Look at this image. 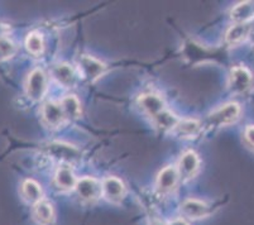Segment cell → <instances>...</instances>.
<instances>
[{"label": "cell", "instance_id": "obj_24", "mask_svg": "<svg viewBox=\"0 0 254 225\" xmlns=\"http://www.w3.org/2000/svg\"><path fill=\"white\" fill-rule=\"evenodd\" d=\"M246 138L249 143L254 147V125H249L246 129Z\"/></svg>", "mask_w": 254, "mask_h": 225}, {"label": "cell", "instance_id": "obj_6", "mask_svg": "<svg viewBox=\"0 0 254 225\" xmlns=\"http://www.w3.org/2000/svg\"><path fill=\"white\" fill-rule=\"evenodd\" d=\"M252 83V75L243 66H237L230 71L229 87L235 94H240L249 89Z\"/></svg>", "mask_w": 254, "mask_h": 225}, {"label": "cell", "instance_id": "obj_8", "mask_svg": "<svg viewBox=\"0 0 254 225\" xmlns=\"http://www.w3.org/2000/svg\"><path fill=\"white\" fill-rule=\"evenodd\" d=\"M42 117L45 122L52 128H57L66 119L61 104L48 101L42 108Z\"/></svg>", "mask_w": 254, "mask_h": 225}, {"label": "cell", "instance_id": "obj_22", "mask_svg": "<svg viewBox=\"0 0 254 225\" xmlns=\"http://www.w3.org/2000/svg\"><path fill=\"white\" fill-rule=\"evenodd\" d=\"M25 46L27 50L32 53V55H41L43 52V38L41 34L38 33H29L27 39H25Z\"/></svg>", "mask_w": 254, "mask_h": 225}, {"label": "cell", "instance_id": "obj_15", "mask_svg": "<svg viewBox=\"0 0 254 225\" xmlns=\"http://www.w3.org/2000/svg\"><path fill=\"white\" fill-rule=\"evenodd\" d=\"M230 17L237 23H248L254 17V3L253 1L239 3L233 8Z\"/></svg>", "mask_w": 254, "mask_h": 225}, {"label": "cell", "instance_id": "obj_21", "mask_svg": "<svg viewBox=\"0 0 254 225\" xmlns=\"http://www.w3.org/2000/svg\"><path fill=\"white\" fill-rule=\"evenodd\" d=\"M198 128H200V124L198 122L192 119H186V120H180L179 124L176 125L175 131L180 134L184 138H191V137H195L197 134Z\"/></svg>", "mask_w": 254, "mask_h": 225}, {"label": "cell", "instance_id": "obj_9", "mask_svg": "<svg viewBox=\"0 0 254 225\" xmlns=\"http://www.w3.org/2000/svg\"><path fill=\"white\" fill-rule=\"evenodd\" d=\"M181 213L190 219H200L209 214V206L196 199H187L182 203Z\"/></svg>", "mask_w": 254, "mask_h": 225}, {"label": "cell", "instance_id": "obj_2", "mask_svg": "<svg viewBox=\"0 0 254 225\" xmlns=\"http://www.w3.org/2000/svg\"><path fill=\"white\" fill-rule=\"evenodd\" d=\"M78 69L86 80L95 81L105 73V65L91 56L82 55L78 59Z\"/></svg>", "mask_w": 254, "mask_h": 225}, {"label": "cell", "instance_id": "obj_16", "mask_svg": "<svg viewBox=\"0 0 254 225\" xmlns=\"http://www.w3.org/2000/svg\"><path fill=\"white\" fill-rule=\"evenodd\" d=\"M22 195L23 198L28 203L34 204L42 200V189L33 180H25L22 185Z\"/></svg>", "mask_w": 254, "mask_h": 225}, {"label": "cell", "instance_id": "obj_11", "mask_svg": "<svg viewBox=\"0 0 254 225\" xmlns=\"http://www.w3.org/2000/svg\"><path fill=\"white\" fill-rule=\"evenodd\" d=\"M139 105L142 106L145 113H148L152 118L165 110V103L158 95L144 94L139 97Z\"/></svg>", "mask_w": 254, "mask_h": 225}, {"label": "cell", "instance_id": "obj_14", "mask_svg": "<svg viewBox=\"0 0 254 225\" xmlns=\"http://www.w3.org/2000/svg\"><path fill=\"white\" fill-rule=\"evenodd\" d=\"M53 77L64 86H72L75 83V71L67 64H59L52 69Z\"/></svg>", "mask_w": 254, "mask_h": 225}, {"label": "cell", "instance_id": "obj_13", "mask_svg": "<svg viewBox=\"0 0 254 225\" xmlns=\"http://www.w3.org/2000/svg\"><path fill=\"white\" fill-rule=\"evenodd\" d=\"M249 31H251V28H249L248 23H237V24L232 25L228 29V32H226V42L232 46L239 45L243 41H246V38L249 34Z\"/></svg>", "mask_w": 254, "mask_h": 225}, {"label": "cell", "instance_id": "obj_5", "mask_svg": "<svg viewBox=\"0 0 254 225\" xmlns=\"http://www.w3.org/2000/svg\"><path fill=\"white\" fill-rule=\"evenodd\" d=\"M101 194L110 203H120L126 195V186L119 178L108 177L101 184Z\"/></svg>", "mask_w": 254, "mask_h": 225}, {"label": "cell", "instance_id": "obj_20", "mask_svg": "<svg viewBox=\"0 0 254 225\" xmlns=\"http://www.w3.org/2000/svg\"><path fill=\"white\" fill-rule=\"evenodd\" d=\"M154 122L157 123L159 128L166 129V131H170V129H175L176 128V125L179 124V118L176 117L175 114H172L171 111L168 110H162L159 114H157L156 117L153 118Z\"/></svg>", "mask_w": 254, "mask_h": 225}, {"label": "cell", "instance_id": "obj_7", "mask_svg": "<svg viewBox=\"0 0 254 225\" xmlns=\"http://www.w3.org/2000/svg\"><path fill=\"white\" fill-rule=\"evenodd\" d=\"M179 170L176 167L167 166L165 167L161 172H159L158 177H157V189L159 192H170L176 187L177 182H179Z\"/></svg>", "mask_w": 254, "mask_h": 225}, {"label": "cell", "instance_id": "obj_25", "mask_svg": "<svg viewBox=\"0 0 254 225\" xmlns=\"http://www.w3.org/2000/svg\"><path fill=\"white\" fill-rule=\"evenodd\" d=\"M168 225H189V223L185 222L184 219H176L173 220V222H171Z\"/></svg>", "mask_w": 254, "mask_h": 225}, {"label": "cell", "instance_id": "obj_3", "mask_svg": "<svg viewBox=\"0 0 254 225\" xmlns=\"http://www.w3.org/2000/svg\"><path fill=\"white\" fill-rule=\"evenodd\" d=\"M75 189L78 196L85 201H95L101 196V185L92 177H82L77 180Z\"/></svg>", "mask_w": 254, "mask_h": 225}, {"label": "cell", "instance_id": "obj_18", "mask_svg": "<svg viewBox=\"0 0 254 225\" xmlns=\"http://www.w3.org/2000/svg\"><path fill=\"white\" fill-rule=\"evenodd\" d=\"M61 106L64 113V117L68 118V119H76V118H78L80 114H81L80 101L73 95H68V96L64 97L61 101Z\"/></svg>", "mask_w": 254, "mask_h": 225}, {"label": "cell", "instance_id": "obj_10", "mask_svg": "<svg viewBox=\"0 0 254 225\" xmlns=\"http://www.w3.org/2000/svg\"><path fill=\"white\" fill-rule=\"evenodd\" d=\"M200 166V159H198L197 154L192 150L184 153L180 159L179 163V173H181L184 177H192L198 170Z\"/></svg>", "mask_w": 254, "mask_h": 225}, {"label": "cell", "instance_id": "obj_19", "mask_svg": "<svg viewBox=\"0 0 254 225\" xmlns=\"http://www.w3.org/2000/svg\"><path fill=\"white\" fill-rule=\"evenodd\" d=\"M50 150H51V154H53V157H57V158H60V159L71 161V159H73L77 157V150L67 145L52 143L50 147Z\"/></svg>", "mask_w": 254, "mask_h": 225}, {"label": "cell", "instance_id": "obj_4", "mask_svg": "<svg viewBox=\"0 0 254 225\" xmlns=\"http://www.w3.org/2000/svg\"><path fill=\"white\" fill-rule=\"evenodd\" d=\"M240 108L237 103L225 104L210 115V122L214 125H228L234 123L239 118Z\"/></svg>", "mask_w": 254, "mask_h": 225}, {"label": "cell", "instance_id": "obj_23", "mask_svg": "<svg viewBox=\"0 0 254 225\" xmlns=\"http://www.w3.org/2000/svg\"><path fill=\"white\" fill-rule=\"evenodd\" d=\"M15 53V45L11 39L0 37V61H6Z\"/></svg>", "mask_w": 254, "mask_h": 225}, {"label": "cell", "instance_id": "obj_12", "mask_svg": "<svg viewBox=\"0 0 254 225\" xmlns=\"http://www.w3.org/2000/svg\"><path fill=\"white\" fill-rule=\"evenodd\" d=\"M55 182H56L59 189L64 190V191H68V190L75 189L77 180H76L75 173H73L70 167L62 166L57 170L56 176H55Z\"/></svg>", "mask_w": 254, "mask_h": 225}, {"label": "cell", "instance_id": "obj_1", "mask_svg": "<svg viewBox=\"0 0 254 225\" xmlns=\"http://www.w3.org/2000/svg\"><path fill=\"white\" fill-rule=\"evenodd\" d=\"M25 89H27V95L32 100L39 101L41 99H43L46 90H47V80H46V75L42 70L36 69L29 74Z\"/></svg>", "mask_w": 254, "mask_h": 225}, {"label": "cell", "instance_id": "obj_17", "mask_svg": "<svg viewBox=\"0 0 254 225\" xmlns=\"http://www.w3.org/2000/svg\"><path fill=\"white\" fill-rule=\"evenodd\" d=\"M34 218H36L39 224L50 225L53 222V218H55L52 205L48 201L43 200L37 203L36 206H34Z\"/></svg>", "mask_w": 254, "mask_h": 225}]
</instances>
